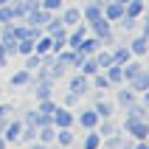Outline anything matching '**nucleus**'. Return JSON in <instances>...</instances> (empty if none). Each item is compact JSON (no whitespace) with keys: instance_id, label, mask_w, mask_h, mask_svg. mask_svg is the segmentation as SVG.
I'll return each instance as SVG.
<instances>
[{"instance_id":"36","label":"nucleus","mask_w":149,"mask_h":149,"mask_svg":"<svg viewBox=\"0 0 149 149\" xmlns=\"http://www.w3.org/2000/svg\"><path fill=\"white\" fill-rule=\"evenodd\" d=\"M84 3H104V0H84Z\"/></svg>"},{"instance_id":"7","label":"nucleus","mask_w":149,"mask_h":149,"mask_svg":"<svg viewBox=\"0 0 149 149\" xmlns=\"http://www.w3.org/2000/svg\"><path fill=\"white\" fill-rule=\"evenodd\" d=\"M93 113L99 118H113L116 116V101H110V99H104V96H99L96 99V104H93Z\"/></svg>"},{"instance_id":"11","label":"nucleus","mask_w":149,"mask_h":149,"mask_svg":"<svg viewBox=\"0 0 149 149\" xmlns=\"http://www.w3.org/2000/svg\"><path fill=\"white\" fill-rule=\"evenodd\" d=\"M101 48V42H99V37H93V34H87V37H84L82 42H79V54H82V56H93V54H96V51Z\"/></svg>"},{"instance_id":"30","label":"nucleus","mask_w":149,"mask_h":149,"mask_svg":"<svg viewBox=\"0 0 149 149\" xmlns=\"http://www.w3.org/2000/svg\"><path fill=\"white\" fill-rule=\"evenodd\" d=\"M138 20H141V17H138ZM138 20H135V17H121V20H118V25H121V28H124V31H132L135 25H138Z\"/></svg>"},{"instance_id":"31","label":"nucleus","mask_w":149,"mask_h":149,"mask_svg":"<svg viewBox=\"0 0 149 149\" xmlns=\"http://www.w3.org/2000/svg\"><path fill=\"white\" fill-rule=\"evenodd\" d=\"M11 113H14V104L11 101H0V118H11Z\"/></svg>"},{"instance_id":"25","label":"nucleus","mask_w":149,"mask_h":149,"mask_svg":"<svg viewBox=\"0 0 149 149\" xmlns=\"http://www.w3.org/2000/svg\"><path fill=\"white\" fill-rule=\"evenodd\" d=\"M31 51H34V40H28V37L25 40H17V56H28Z\"/></svg>"},{"instance_id":"21","label":"nucleus","mask_w":149,"mask_h":149,"mask_svg":"<svg viewBox=\"0 0 149 149\" xmlns=\"http://www.w3.org/2000/svg\"><path fill=\"white\" fill-rule=\"evenodd\" d=\"M82 149H101V135L96 130H87V135L82 141Z\"/></svg>"},{"instance_id":"9","label":"nucleus","mask_w":149,"mask_h":149,"mask_svg":"<svg viewBox=\"0 0 149 149\" xmlns=\"http://www.w3.org/2000/svg\"><path fill=\"white\" fill-rule=\"evenodd\" d=\"M20 130H23V121H20V118H8L0 135L6 138V143H17V138H20Z\"/></svg>"},{"instance_id":"4","label":"nucleus","mask_w":149,"mask_h":149,"mask_svg":"<svg viewBox=\"0 0 149 149\" xmlns=\"http://www.w3.org/2000/svg\"><path fill=\"white\" fill-rule=\"evenodd\" d=\"M68 90L76 93V96H84V93H90V76H84L76 70L73 76H70V82H68Z\"/></svg>"},{"instance_id":"35","label":"nucleus","mask_w":149,"mask_h":149,"mask_svg":"<svg viewBox=\"0 0 149 149\" xmlns=\"http://www.w3.org/2000/svg\"><path fill=\"white\" fill-rule=\"evenodd\" d=\"M0 149H8V143H6V138L0 135Z\"/></svg>"},{"instance_id":"8","label":"nucleus","mask_w":149,"mask_h":149,"mask_svg":"<svg viewBox=\"0 0 149 149\" xmlns=\"http://www.w3.org/2000/svg\"><path fill=\"white\" fill-rule=\"evenodd\" d=\"M138 101V93H132L127 84H118V90H116V107H130V104H135Z\"/></svg>"},{"instance_id":"38","label":"nucleus","mask_w":149,"mask_h":149,"mask_svg":"<svg viewBox=\"0 0 149 149\" xmlns=\"http://www.w3.org/2000/svg\"><path fill=\"white\" fill-rule=\"evenodd\" d=\"M65 3H76V0H65Z\"/></svg>"},{"instance_id":"20","label":"nucleus","mask_w":149,"mask_h":149,"mask_svg":"<svg viewBox=\"0 0 149 149\" xmlns=\"http://www.w3.org/2000/svg\"><path fill=\"white\" fill-rule=\"evenodd\" d=\"M96 132H99L101 138H107V135L118 132V127L113 124V118H99V124H96Z\"/></svg>"},{"instance_id":"27","label":"nucleus","mask_w":149,"mask_h":149,"mask_svg":"<svg viewBox=\"0 0 149 149\" xmlns=\"http://www.w3.org/2000/svg\"><path fill=\"white\" fill-rule=\"evenodd\" d=\"M79 101H82V96H76V93H70V90H68L65 96H62V107L73 110V107H79Z\"/></svg>"},{"instance_id":"15","label":"nucleus","mask_w":149,"mask_h":149,"mask_svg":"<svg viewBox=\"0 0 149 149\" xmlns=\"http://www.w3.org/2000/svg\"><path fill=\"white\" fill-rule=\"evenodd\" d=\"M110 54H113V62H116V65H124V62L135 59L132 54H130V48H127V45H113V48H110Z\"/></svg>"},{"instance_id":"23","label":"nucleus","mask_w":149,"mask_h":149,"mask_svg":"<svg viewBox=\"0 0 149 149\" xmlns=\"http://www.w3.org/2000/svg\"><path fill=\"white\" fill-rule=\"evenodd\" d=\"M8 8H11L14 20H23V17L28 14V8H25V3H23V0H8Z\"/></svg>"},{"instance_id":"18","label":"nucleus","mask_w":149,"mask_h":149,"mask_svg":"<svg viewBox=\"0 0 149 149\" xmlns=\"http://www.w3.org/2000/svg\"><path fill=\"white\" fill-rule=\"evenodd\" d=\"M104 76L110 79V84H113V87L124 84V73H121V65H116V62H113V65H110L107 70H104Z\"/></svg>"},{"instance_id":"19","label":"nucleus","mask_w":149,"mask_h":149,"mask_svg":"<svg viewBox=\"0 0 149 149\" xmlns=\"http://www.w3.org/2000/svg\"><path fill=\"white\" fill-rule=\"evenodd\" d=\"M8 82H11V87H28V84H31V70H25V68H23V70H17Z\"/></svg>"},{"instance_id":"17","label":"nucleus","mask_w":149,"mask_h":149,"mask_svg":"<svg viewBox=\"0 0 149 149\" xmlns=\"http://www.w3.org/2000/svg\"><path fill=\"white\" fill-rule=\"evenodd\" d=\"M93 59H96L99 70H107V68L113 65V54H110V48H99L96 54H93Z\"/></svg>"},{"instance_id":"32","label":"nucleus","mask_w":149,"mask_h":149,"mask_svg":"<svg viewBox=\"0 0 149 149\" xmlns=\"http://www.w3.org/2000/svg\"><path fill=\"white\" fill-rule=\"evenodd\" d=\"M6 65H8V54L3 48V42H0V68H6Z\"/></svg>"},{"instance_id":"37","label":"nucleus","mask_w":149,"mask_h":149,"mask_svg":"<svg viewBox=\"0 0 149 149\" xmlns=\"http://www.w3.org/2000/svg\"><path fill=\"white\" fill-rule=\"evenodd\" d=\"M6 3H8V0H0V6H6Z\"/></svg>"},{"instance_id":"34","label":"nucleus","mask_w":149,"mask_h":149,"mask_svg":"<svg viewBox=\"0 0 149 149\" xmlns=\"http://www.w3.org/2000/svg\"><path fill=\"white\" fill-rule=\"evenodd\" d=\"M132 149H149V143H146V141H135Z\"/></svg>"},{"instance_id":"5","label":"nucleus","mask_w":149,"mask_h":149,"mask_svg":"<svg viewBox=\"0 0 149 149\" xmlns=\"http://www.w3.org/2000/svg\"><path fill=\"white\" fill-rule=\"evenodd\" d=\"M127 87H130V90H132V93H138V96H143V93L149 90V70H146V68H143L141 73H135L132 79L127 82Z\"/></svg>"},{"instance_id":"22","label":"nucleus","mask_w":149,"mask_h":149,"mask_svg":"<svg viewBox=\"0 0 149 149\" xmlns=\"http://www.w3.org/2000/svg\"><path fill=\"white\" fill-rule=\"evenodd\" d=\"M79 73H84V76L99 73V65H96V59H93V56H84L82 62H79Z\"/></svg>"},{"instance_id":"1","label":"nucleus","mask_w":149,"mask_h":149,"mask_svg":"<svg viewBox=\"0 0 149 149\" xmlns=\"http://www.w3.org/2000/svg\"><path fill=\"white\" fill-rule=\"evenodd\" d=\"M124 132H127V138H132V141H146V135H149V121L127 116V121H124Z\"/></svg>"},{"instance_id":"3","label":"nucleus","mask_w":149,"mask_h":149,"mask_svg":"<svg viewBox=\"0 0 149 149\" xmlns=\"http://www.w3.org/2000/svg\"><path fill=\"white\" fill-rule=\"evenodd\" d=\"M51 124L56 127H73L76 124V118H73V110H68V107H62V104H56V110H54V116H51Z\"/></svg>"},{"instance_id":"24","label":"nucleus","mask_w":149,"mask_h":149,"mask_svg":"<svg viewBox=\"0 0 149 149\" xmlns=\"http://www.w3.org/2000/svg\"><path fill=\"white\" fill-rule=\"evenodd\" d=\"M56 104L59 101H54V99H42V101H37V113H45V116H54V110H56Z\"/></svg>"},{"instance_id":"6","label":"nucleus","mask_w":149,"mask_h":149,"mask_svg":"<svg viewBox=\"0 0 149 149\" xmlns=\"http://www.w3.org/2000/svg\"><path fill=\"white\" fill-rule=\"evenodd\" d=\"M73 118H76V124L82 127L84 132H87V130H96V124H99V116L93 113V107H90V110H79V113H73Z\"/></svg>"},{"instance_id":"13","label":"nucleus","mask_w":149,"mask_h":149,"mask_svg":"<svg viewBox=\"0 0 149 149\" xmlns=\"http://www.w3.org/2000/svg\"><path fill=\"white\" fill-rule=\"evenodd\" d=\"M34 87V99L42 101V99H54V82H37L31 84Z\"/></svg>"},{"instance_id":"10","label":"nucleus","mask_w":149,"mask_h":149,"mask_svg":"<svg viewBox=\"0 0 149 149\" xmlns=\"http://www.w3.org/2000/svg\"><path fill=\"white\" fill-rule=\"evenodd\" d=\"M127 48H130V54H132L135 59H143V56H146V51H149V45H146V34H138V37H132V42H127Z\"/></svg>"},{"instance_id":"39","label":"nucleus","mask_w":149,"mask_h":149,"mask_svg":"<svg viewBox=\"0 0 149 149\" xmlns=\"http://www.w3.org/2000/svg\"><path fill=\"white\" fill-rule=\"evenodd\" d=\"M0 101H3V99H0Z\"/></svg>"},{"instance_id":"16","label":"nucleus","mask_w":149,"mask_h":149,"mask_svg":"<svg viewBox=\"0 0 149 149\" xmlns=\"http://www.w3.org/2000/svg\"><path fill=\"white\" fill-rule=\"evenodd\" d=\"M101 17V3H84L82 6V20L84 23H93Z\"/></svg>"},{"instance_id":"26","label":"nucleus","mask_w":149,"mask_h":149,"mask_svg":"<svg viewBox=\"0 0 149 149\" xmlns=\"http://www.w3.org/2000/svg\"><path fill=\"white\" fill-rule=\"evenodd\" d=\"M40 6L45 8V11H51V14H56V11H62L65 0H40Z\"/></svg>"},{"instance_id":"2","label":"nucleus","mask_w":149,"mask_h":149,"mask_svg":"<svg viewBox=\"0 0 149 149\" xmlns=\"http://www.w3.org/2000/svg\"><path fill=\"white\" fill-rule=\"evenodd\" d=\"M59 20H62V25H65V28H73V25L84 23V20H82V8H79V6H62Z\"/></svg>"},{"instance_id":"14","label":"nucleus","mask_w":149,"mask_h":149,"mask_svg":"<svg viewBox=\"0 0 149 149\" xmlns=\"http://www.w3.org/2000/svg\"><path fill=\"white\" fill-rule=\"evenodd\" d=\"M143 8H146V0H127L124 3V14L127 17H143Z\"/></svg>"},{"instance_id":"28","label":"nucleus","mask_w":149,"mask_h":149,"mask_svg":"<svg viewBox=\"0 0 149 149\" xmlns=\"http://www.w3.org/2000/svg\"><path fill=\"white\" fill-rule=\"evenodd\" d=\"M40 65H42V56H40V54H34V51H31V54L25 56V70H31V73H34V70H37V68H40Z\"/></svg>"},{"instance_id":"33","label":"nucleus","mask_w":149,"mask_h":149,"mask_svg":"<svg viewBox=\"0 0 149 149\" xmlns=\"http://www.w3.org/2000/svg\"><path fill=\"white\" fill-rule=\"evenodd\" d=\"M28 149H51V146H45V143H40V141H31V143H28Z\"/></svg>"},{"instance_id":"12","label":"nucleus","mask_w":149,"mask_h":149,"mask_svg":"<svg viewBox=\"0 0 149 149\" xmlns=\"http://www.w3.org/2000/svg\"><path fill=\"white\" fill-rule=\"evenodd\" d=\"M37 141L45 143V146H54V141H56V127H54V124L37 127Z\"/></svg>"},{"instance_id":"29","label":"nucleus","mask_w":149,"mask_h":149,"mask_svg":"<svg viewBox=\"0 0 149 149\" xmlns=\"http://www.w3.org/2000/svg\"><path fill=\"white\" fill-rule=\"evenodd\" d=\"M6 23H14V14H11V8L6 6H0V25H6Z\"/></svg>"}]
</instances>
